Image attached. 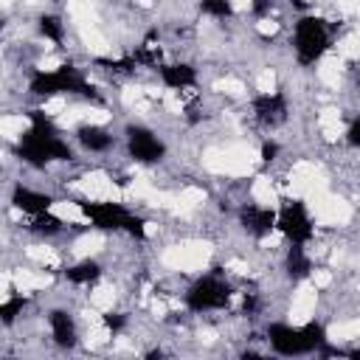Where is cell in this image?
I'll use <instances>...</instances> for the list:
<instances>
[{"instance_id": "6da1fadb", "label": "cell", "mask_w": 360, "mask_h": 360, "mask_svg": "<svg viewBox=\"0 0 360 360\" xmlns=\"http://www.w3.org/2000/svg\"><path fill=\"white\" fill-rule=\"evenodd\" d=\"M28 118H31V127L17 141L20 160H25L34 169H45L51 160H73V149L68 146V141L59 138V129L45 112L31 110Z\"/></svg>"}, {"instance_id": "7a4b0ae2", "label": "cell", "mask_w": 360, "mask_h": 360, "mask_svg": "<svg viewBox=\"0 0 360 360\" xmlns=\"http://www.w3.org/2000/svg\"><path fill=\"white\" fill-rule=\"evenodd\" d=\"M267 340L273 352L292 357V354H309V352H323L326 349V332L321 323L309 321L304 326H287V323H270L267 326Z\"/></svg>"}, {"instance_id": "3957f363", "label": "cell", "mask_w": 360, "mask_h": 360, "mask_svg": "<svg viewBox=\"0 0 360 360\" xmlns=\"http://www.w3.org/2000/svg\"><path fill=\"white\" fill-rule=\"evenodd\" d=\"M28 90L34 96H56V93H76L93 101H101V96L96 93V87L73 68V65H62L56 70H37L28 82Z\"/></svg>"}, {"instance_id": "277c9868", "label": "cell", "mask_w": 360, "mask_h": 360, "mask_svg": "<svg viewBox=\"0 0 360 360\" xmlns=\"http://www.w3.org/2000/svg\"><path fill=\"white\" fill-rule=\"evenodd\" d=\"M82 214L98 228V231H127L129 236L135 239H143L146 236V222L135 214H129L124 205L118 202H104V200H82L79 202Z\"/></svg>"}, {"instance_id": "5b68a950", "label": "cell", "mask_w": 360, "mask_h": 360, "mask_svg": "<svg viewBox=\"0 0 360 360\" xmlns=\"http://www.w3.org/2000/svg\"><path fill=\"white\" fill-rule=\"evenodd\" d=\"M292 45H295V56L301 65H315L326 48H329V31H326V22L321 17H301L295 22V37H292Z\"/></svg>"}, {"instance_id": "8992f818", "label": "cell", "mask_w": 360, "mask_h": 360, "mask_svg": "<svg viewBox=\"0 0 360 360\" xmlns=\"http://www.w3.org/2000/svg\"><path fill=\"white\" fill-rule=\"evenodd\" d=\"M231 301V287L219 281L217 276H202L194 281V287L186 295V304L191 312H205V309H222Z\"/></svg>"}, {"instance_id": "52a82bcc", "label": "cell", "mask_w": 360, "mask_h": 360, "mask_svg": "<svg viewBox=\"0 0 360 360\" xmlns=\"http://www.w3.org/2000/svg\"><path fill=\"white\" fill-rule=\"evenodd\" d=\"M276 228H278L290 242H295V245H304V242L312 239V219H309V214H307V208H304L301 200L284 202V208H281L278 217H276Z\"/></svg>"}, {"instance_id": "ba28073f", "label": "cell", "mask_w": 360, "mask_h": 360, "mask_svg": "<svg viewBox=\"0 0 360 360\" xmlns=\"http://www.w3.org/2000/svg\"><path fill=\"white\" fill-rule=\"evenodd\" d=\"M127 149L138 163H158L166 155L163 141L146 127H127Z\"/></svg>"}, {"instance_id": "9c48e42d", "label": "cell", "mask_w": 360, "mask_h": 360, "mask_svg": "<svg viewBox=\"0 0 360 360\" xmlns=\"http://www.w3.org/2000/svg\"><path fill=\"white\" fill-rule=\"evenodd\" d=\"M239 222H242V228H245L250 236L262 239V236H267V233L276 228V211L248 202V205H242V211H239Z\"/></svg>"}, {"instance_id": "30bf717a", "label": "cell", "mask_w": 360, "mask_h": 360, "mask_svg": "<svg viewBox=\"0 0 360 360\" xmlns=\"http://www.w3.org/2000/svg\"><path fill=\"white\" fill-rule=\"evenodd\" d=\"M253 112L259 118V124L264 127H276L287 118V98L281 93H264L253 98Z\"/></svg>"}, {"instance_id": "8fae6325", "label": "cell", "mask_w": 360, "mask_h": 360, "mask_svg": "<svg viewBox=\"0 0 360 360\" xmlns=\"http://www.w3.org/2000/svg\"><path fill=\"white\" fill-rule=\"evenodd\" d=\"M11 202H14L20 211L37 217V214H42V211H51L53 197H51V194H42V191H34V188H25V186H14Z\"/></svg>"}, {"instance_id": "7c38bea8", "label": "cell", "mask_w": 360, "mask_h": 360, "mask_svg": "<svg viewBox=\"0 0 360 360\" xmlns=\"http://www.w3.org/2000/svg\"><path fill=\"white\" fill-rule=\"evenodd\" d=\"M48 323H51V335H53L56 346H62V349H73L76 346V323H73L70 312L53 309L48 315Z\"/></svg>"}, {"instance_id": "4fadbf2b", "label": "cell", "mask_w": 360, "mask_h": 360, "mask_svg": "<svg viewBox=\"0 0 360 360\" xmlns=\"http://www.w3.org/2000/svg\"><path fill=\"white\" fill-rule=\"evenodd\" d=\"M160 79L166 87H174V90H183V87H191L197 82V73L191 65L186 62H174V65H160Z\"/></svg>"}, {"instance_id": "5bb4252c", "label": "cell", "mask_w": 360, "mask_h": 360, "mask_svg": "<svg viewBox=\"0 0 360 360\" xmlns=\"http://www.w3.org/2000/svg\"><path fill=\"white\" fill-rule=\"evenodd\" d=\"M76 138H79L82 146L90 149V152H104V149H110V143H112V135H110L107 129L96 127V124L79 127V129H76Z\"/></svg>"}, {"instance_id": "9a60e30c", "label": "cell", "mask_w": 360, "mask_h": 360, "mask_svg": "<svg viewBox=\"0 0 360 360\" xmlns=\"http://www.w3.org/2000/svg\"><path fill=\"white\" fill-rule=\"evenodd\" d=\"M309 270H312V262H309V256L304 253V245L290 242V250H287V276H290L292 281H301V278L309 276Z\"/></svg>"}, {"instance_id": "2e32d148", "label": "cell", "mask_w": 360, "mask_h": 360, "mask_svg": "<svg viewBox=\"0 0 360 360\" xmlns=\"http://www.w3.org/2000/svg\"><path fill=\"white\" fill-rule=\"evenodd\" d=\"M98 276H101V264L93 262V259H84V262H79V264L65 270V278L70 284H93Z\"/></svg>"}, {"instance_id": "e0dca14e", "label": "cell", "mask_w": 360, "mask_h": 360, "mask_svg": "<svg viewBox=\"0 0 360 360\" xmlns=\"http://www.w3.org/2000/svg\"><path fill=\"white\" fill-rule=\"evenodd\" d=\"M65 225H62V219L59 217H53L51 211H42V214H37L34 217V222H31V231L34 233H42V236H53V233H59Z\"/></svg>"}, {"instance_id": "ac0fdd59", "label": "cell", "mask_w": 360, "mask_h": 360, "mask_svg": "<svg viewBox=\"0 0 360 360\" xmlns=\"http://www.w3.org/2000/svg\"><path fill=\"white\" fill-rule=\"evenodd\" d=\"M37 22H39L42 37H48L51 42H56V45H59V42L65 39V25H62V20H59V17H53V14H42Z\"/></svg>"}, {"instance_id": "d6986e66", "label": "cell", "mask_w": 360, "mask_h": 360, "mask_svg": "<svg viewBox=\"0 0 360 360\" xmlns=\"http://www.w3.org/2000/svg\"><path fill=\"white\" fill-rule=\"evenodd\" d=\"M25 304H28V301H25L22 295H14V298L3 301V304H0V321H3L6 326H11V323H14V318L25 309Z\"/></svg>"}, {"instance_id": "ffe728a7", "label": "cell", "mask_w": 360, "mask_h": 360, "mask_svg": "<svg viewBox=\"0 0 360 360\" xmlns=\"http://www.w3.org/2000/svg\"><path fill=\"white\" fill-rule=\"evenodd\" d=\"M200 11L208 14V17H222V20L233 14V8H231L228 0H200Z\"/></svg>"}, {"instance_id": "44dd1931", "label": "cell", "mask_w": 360, "mask_h": 360, "mask_svg": "<svg viewBox=\"0 0 360 360\" xmlns=\"http://www.w3.org/2000/svg\"><path fill=\"white\" fill-rule=\"evenodd\" d=\"M124 321H127V318H124L121 312H107V315H104V326H107L110 332H121V329H124Z\"/></svg>"}, {"instance_id": "7402d4cb", "label": "cell", "mask_w": 360, "mask_h": 360, "mask_svg": "<svg viewBox=\"0 0 360 360\" xmlns=\"http://www.w3.org/2000/svg\"><path fill=\"white\" fill-rule=\"evenodd\" d=\"M276 155H278V143H276V141H264V143H262V160H264V163H273Z\"/></svg>"}, {"instance_id": "603a6c76", "label": "cell", "mask_w": 360, "mask_h": 360, "mask_svg": "<svg viewBox=\"0 0 360 360\" xmlns=\"http://www.w3.org/2000/svg\"><path fill=\"white\" fill-rule=\"evenodd\" d=\"M349 143H352V146H360V121H354V124L349 127Z\"/></svg>"}, {"instance_id": "cb8c5ba5", "label": "cell", "mask_w": 360, "mask_h": 360, "mask_svg": "<svg viewBox=\"0 0 360 360\" xmlns=\"http://www.w3.org/2000/svg\"><path fill=\"white\" fill-rule=\"evenodd\" d=\"M242 309H245L248 315H253V312L259 309V301H256V295H245V304H242Z\"/></svg>"}, {"instance_id": "d4e9b609", "label": "cell", "mask_w": 360, "mask_h": 360, "mask_svg": "<svg viewBox=\"0 0 360 360\" xmlns=\"http://www.w3.org/2000/svg\"><path fill=\"white\" fill-rule=\"evenodd\" d=\"M270 3H273V0H253V11H256L259 17H264L267 8H270Z\"/></svg>"}]
</instances>
